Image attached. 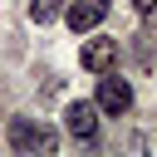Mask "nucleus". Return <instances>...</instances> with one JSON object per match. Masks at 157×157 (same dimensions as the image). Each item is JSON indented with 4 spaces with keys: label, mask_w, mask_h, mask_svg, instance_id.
Masks as SVG:
<instances>
[{
    "label": "nucleus",
    "mask_w": 157,
    "mask_h": 157,
    "mask_svg": "<svg viewBox=\"0 0 157 157\" xmlns=\"http://www.w3.org/2000/svg\"><path fill=\"white\" fill-rule=\"evenodd\" d=\"M93 103H98V113H128L132 108V88H128V78H118V74H108V78H98V93H93Z\"/></svg>",
    "instance_id": "obj_2"
},
{
    "label": "nucleus",
    "mask_w": 157,
    "mask_h": 157,
    "mask_svg": "<svg viewBox=\"0 0 157 157\" xmlns=\"http://www.w3.org/2000/svg\"><path fill=\"white\" fill-rule=\"evenodd\" d=\"M64 128H69V137H78V142H93L98 137V103H69L64 108Z\"/></svg>",
    "instance_id": "obj_3"
},
{
    "label": "nucleus",
    "mask_w": 157,
    "mask_h": 157,
    "mask_svg": "<svg viewBox=\"0 0 157 157\" xmlns=\"http://www.w3.org/2000/svg\"><path fill=\"white\" fill-rule=\"evenodd\" d=\"M64 20H69V29H74V34L98 29V25L108 20V0H74V5H64Z\"/></svg>",
    "instance_id": "obj_4"
},
{
    "label": "nucleus",
    "mask_w": 157,
    "mask_h": 157,
    "mask_svg": "<svg viewBox=\"0 0 157 157\" xmlns=\"http://www.w3.org/2000/svg\"><path fill=\"white\" fill-rule=\"evenodd\" d=\"M59 15H64V0H29V20L34 25H49Z\"/></svg>",
    "instance_id": "obj_6"
},
{
    "label": "nucleus",
    "mask_w": 157,
    "mask_h": 157,
    "mask_svg": "<svg viewBox=\"0 0 157 157\" xmlns=\"http://www.w3.org/2000/svg\"><path fill=\"white\" fill-rule=\"evenodd\" d=\"M78 64L93 69V74H108V69L118 64V39H88V44L78 49Z\"/></svg>",
    "instance_id": "obj_5"
},
{
    "label": "nucleus",
    "mask_w": 157,
    "mask_h": 157,
    "mask_svg": "<svg viewBox=\"0 0 157 157\" xmlns=\"http://www.w3.org/2000/svg\"><path fill=\"white\" fill-rule=\"evenodd\" d=\"M10 147L15 152H54L59 132L49 123H34V118H10Z\"/></svg>",
    "instance_id": "obj_1"
},
{
    "label": "nucleus",
    "mask_w": 157,
    "mask_h": 157,
    "mask_svg": "<svg viewBox=\"0 0 157 157\" xmlns=\"http://www.w3.org/2000/svg\"><path fill=\"white\" fill-rule=\"evenodd\" d=\"M132 5H137L142 15H152V10H157V0H132Z\"/></svg>",
    "instance_id": "obj_7"
}]
</instances>
